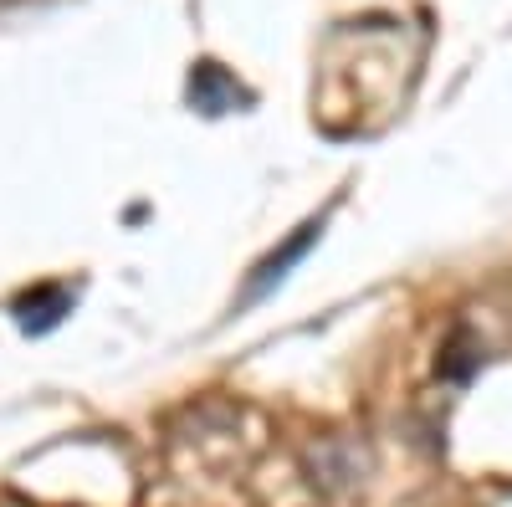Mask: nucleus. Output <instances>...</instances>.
I'll return each mask as SVG.
<instances>
[{"label":"nucleus","instance_id":"nucleus-1","mask_svg":"<svg viewBox=\"0 0 512 507\" xmlns=\"http://www.w3.org/2000/svg\"><path fill=\"white\" fill-rule=\"evenodd\" d=\"M190 103L200 113H231L236 103H251V93L221 62H195V72H190Z\"/></svg>","mask_w":512,"mask_h":507},{"label":"nucleus","instance_id":"nucleus-2","mask_svg":"<svg viewBox=\"0 0 512 507\" xmlns=\"http://www.w3.org/2000/svg\"><path fill=\"white\" fill-rule=\"evenodd\" d=\"M318 231H323V221H308V226H297V236H292L287 246H277L272 257H267L262 267H256V272H251V282H246V303L267 298V292H272V287H277V282L287 277V267L308 257V246L318 241Z\"/></svg>","mask_w":512,"mask_h":507},{"label":"nucleus","instance_id":"nucleus-3","mask_svg":"<svg viewBox=\"0 0 512 507\" xmlns=\"http://www.w3.org/2000/svg\"><path fill=\"white\" fill-rule=\"evenodd\" d=\"M11 313H16V323L26 333H52L72 313V298H67V287H31V292H21V298L11 303Z\"/></svg>","mask_w":512,"mask_h":507}]
</instances>
